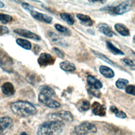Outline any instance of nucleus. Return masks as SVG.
<instances>
[{
  "label": "nucleus",
  "instance_id": "obj_8",
  "mask_svg": "<svg viewBox=\"0 0 135 135\" xmlns=\"http://www.w3.org/2000/svg\"><path fill=\"white\" fill-rule=\"evenodd\" d=\"M13 64L12 59L4 52L0 53V66L5 71L10 72L12 71Z\"/></svg>",
  "mask_w": 135,
  "mask_h": 135
},
{
  "label": "nucleus",
  "instance_id": "obj_17",
  "mask_svg": "<svg viewBox=\"0 0 135 135\" xmlns=\"http://www.w3.org/2000/svg\"><path fill=\"white\" fill-rule=\"evenodd\" d=\"M115 30L123 36H128L130 35L129 30L124 24L117 23L114 25Z\"/></svg>",
  "mask_w": 135,
  "mask_h": 135
},
{
  "label": "nucleus",
  "instance_id": "obj_11",
  "mask_svg": "<svg viewBox=\"0 0 135 135\" xmlns=\"http://www.w3.org/2000/svg\"><path fill=\"white\" fill-rule=\"evenodd\" d=\"M91 109L92 113L98 116H104L106 114V107L104 105L101 104L97 101H94L91 105Z\"/></svg>",
  "mask_w": 135,
  "mask_h": 135
},
{
  "label": "nucleus",
  "instance_id": "obj_30",
  "mask_svg": "<svg viewBox=\"0 0 135 135\" xmlns=\"http://www.w3.org/2000/svg\"><path fill=\"white\" fill-rule=\"evenodd\" d=\"M125 91L127 93L135 96V85H128L125 88Z\"/></svg>",
  "mask_w": 135,
  "mask_h": 135
},
{
  "label": "nucleus",
  "instance_id": "obj_7",
  "mask_svg": "<svg viewBox=\"0 0 135 135\" xmlns=\"http://www.w3.org/2000/svg\"><path fill=\"white\" fill-rule=\"evenodd\" d=\"M13 121L9 116L0 117V135H4L12 128Z\"/></svg>",
  "mask_w": 135,
  "mask_h": 135
},
{
  "label": "nucleus",
  "instance_id": "obj_4",
  "mask_svg": "<svg viewBox=\"0 0 135 135\" xmlns=\"http://www.w3.org/2000/svg\"><path fill=\"white\" fill-rule=\"evenodd\" d=\"M50 120H57L63 122H71L73 120V114L68 111L62 110L59 112L51 113L49 115Z\"/></svg>",
  "mask_w": 135,
  "mask_h": 135
},
{
  "label": "nucleus",
  "instance_id": "obj_40",
  "mask_svg": "<svg viewBox=\"0 0 135 135\" xmlns=\"http://www.w3.org/2000/svg\"><path fill=\"white\" fill-rule=\"evenodd\" d=\"M132 41H133V43H135V35L133 36V38H132Z\"/></svg>",
  "mask_w": 135,
  "mask_h": 135
},
{
  "label": "nucleus",
  "instance_id": "obj_23",
  "mask_svg": "<svg viewBox=\"0 0 135 135\" xmlns=\"http://www.w3.org/2000/svg\"><path fill=\"white\" fill-rule=\"evenodd\" d=\"M99 31L101 33L108 37H112L114 32L111 30V28L106 24L101 25L99 27Z\"/></svg>",
  "mask_w": 135,
  "mask_h": 135
},
{
  "label": "nucleus",
  "instance_id": "obj_29",
  "mask_svg": "<svg viewBox=\"0 0 135 135\" xmlns=\"http://www.w3.org/2000/svg\"><path fill=\"white\" fill-rule=\"evenodd\" d=\"M13 20L12 16L4 13H0V22L3 24H6L11 22Z\"/></svg>",
  "mask_w": 135,
  "mask_h": 135
},
{
  "label": "nucleus",
  "instance_id": "obj_14",
  "mask_svg": "<svg viewBox=\"0 0 135 135\" xmlns=\"http://www.w3.org/2000/svg\"><path fill=\"white\" fill-rule=\"evenodd\" d=\"M86 82L90 88L99 90L102 88L103 85L101 82L94 76L89 75L86 78Z\"/></svg>",
  "mask_w": 135,
  "mask_h": 135
},
{
  "label": "nucleus",
  "instance_id": "obj_19",
  "mask_svg": "<svg viewBox=\"0 0 135 135\" xmlns=\"http://www.w3.org/2000/svg\"><path fill=\"white\" fill-rule=\"evenodd\" d=\"M40 93L42 94L51 96L52 97H54L55 96V92L54 90L50 86L46 85H42L39 87Z\"/></svg>",
  "mask_w": 135,
  "mask_h": 135
},
{
  "label": "nucleus",
  "instance_id": "obj_12",
  "mask_svg": "<svg viewBox=\"0 0 135 135\" xmlns=\"http://www.w3.org/2000/svg\"><path fill=\"white\" fill-rule=\"evenodd\" d=\"M30 14L35 19L38 20L41 22H43L46 23H51L53 20L52 17L43 13L38 12L34 9L30 12Z\"/></svg>",
  "mask_w": 135,
  "mask_h": 135
},
{
  "label": "nucleus",
  "instance_id": "obj_5",
  "mask_svg": "<svg viewBox=\"0 0 135 135\" xmlns=\"http://www.w3.org/2000/svg\"><path fill=\"white\" fill-rule=\"evenodd\" d=\"M38 100L40 102L50 108H57L61 107V104L54 100L53 97L39 93Z\"/></svg>",
  "mask_w": 135,
  "mask_h": 135
},
{
  "label": "nucleus",
  "instance_id": "obj_26",
  "mask_svg": "<svg viewBox=\"0 0 135 135\" xmlns=\"http://www.w3.org/2000/svg\"><path fill=\"white\" fill-rule=\"evenodd\" d=\"M61 18L66 22L68 24L72 25L74 23V19L73 16L68 13H62L60 14Z\"/></svg>",
  "mask_w": 135,
  "mask_h": 135
},
{
  "label": "nucleus",
  "instance_id": "obj_25",
  "mask_svg": "<svg viewBox=\"0 0 135 135\" xmlns=\"http://www.w3.org/2000/svg\"><path fill=\"white\" fill-rule=\"evenodd\" d=\"M92 52L94 54V55L95 56H97V57L100 59L101 60L105 61V62L108 63V64H109L112 66H115V63L112 61H111L110 59H109L108 57H107L105 55H104L103 54H102L97 51H95V50H92Z\"/></svg>",
  "mask_w": 135,
  "mask_h": 135
},
{
  "label": "nucleus",
  "instance_id": "obj_33",
  "mask_svg": "<svg viewBox=\"0 0 135 135\" xmlns=\"http://www.w3.org/2000/svg\"><path fill=\"white\" fill-rule=\"evenodd\" d=\"M88 91L90 94L97 98H99L100 97V92L98 91V90L90 87V88L88 89Z\"/></svg>",
  "mask_w": 135,
  "mask_h": 135
},
{
  "label": "nucleus",
  "instance_id": "obj_6",
  "mask_svg": "<svg viewBox=\"0 0 135 135\" xmlns=\"http://www.w3.org/2000/svg\"><path fill=\"white\" fill-rule=\"evenodd\" d=\"M132 5V1H125L122 2L118 5L110 8L109 10L115 14L121 15L129 11Z\"/></svg>",
  "mask_w": 135,
  "mask_h": 135
},
{
  "label": "nucleus",
  "instance_id": "obj_2",
  "mask_svg": "<svg viewBox=\"0 0 135 135\" xmlns=\"http://www.w3.org/2000/svg\"><path fill=\"white\" fill-rule=\"evenodd\" d=\"M12 111L16 115L22 117H27L35 114L37 110L31 103L25 101H17L11 104Z\"/></svg>",
  "mask_w": 135,
  "mask_h": 135
},
{
  "label": "nucleus",
  "instance_id": "obj_38",
  "mask_svg": "<svg viewBox=\"0 0 135 135\" xmlns=\"http://www.w3.org/2000/svg\"><path fill=\"white\" fill-rule=\"evenodd\" d=\"M4 7V4L2 1H0V8H3Z\"/></svg>",
  "mask_w": 135,
  "mask_h": 135
},
{
  "label": "nucleus",
  "instance_id": "obj_13",
  "mask_svg": "<svg viewBox=\"0 0 135 135\" xmlns=\"http://www.w3.org/2000/svg\"><path fill=\"white\" fill-rule=\"evenodd\" d=\"M1 90L2 93L7 96H11L15 92L13 84L9 82H4L1 86Z\"/></svg>",
  "mask_w": 135,
  "mask_h": 135
},
{
  "label": "nucleus",
  "instance_id": "obj_1",
  "mask_svg": "<svg viewBox=\"0 0 135 135\" xmlns=\"http://www.w3.org/2000/svg\"><path fill=\"white\" fill-rule=\"evenodd\" d=\"M63 122L57 120H49L42 123L38 127L37 135H59L64 127Z\"/></svg>",
  "mask_w": 135,
  "mask_h": 135
},
{
  "label": "nucleus",
  "instance_id": "obj_37",
  "mask_svg": "<svg viewBox=\"0 0 135 135\" xmlns=\"http://www.w3.org/2000/svg\"><path fill=\"white\" fill-rule=\"evenodd\" d=\"M110 110L113 112V113H116L119 110H118V109L115 106V105H111L110 108Z\"/></svg>",
  "mask_w": 135,
  "mask_h": 135
},
{
  "label": "nucleus",
  "instance_id": "obj_27",
  "mask_svg": "<svg viewBox=\"0 0 135 135\" xmlns=\"http://www.w3.org/2000/svg\"><path fill=\"white\" fill-rule=\"evenodd\" d=\"M128 83L129 81L128 80L123 78H119L115 82V86L119 89H124L126 88Z\"/></svg>",
  "mask_w": 135,
  "mask_h": 135
},
{
  "label": "nucleus",
  "instance_id": "obj_39",
  "mask_svg": "<svg viewBox=\"0 0 135 135\" xmlns=\"http://www.w3.org/2000/svg\"><path fill=\"white\" fill-rule=\"evenodd\" d=\"M20 135H27V134L25 132H23Z\"/></svg>",
  "mask_w": 135,
  "mask_h": 135
},
{
  "label": "nucleus",
  "instance_id": "obj_34",
  "mask_svg": "<svg viewBox=\"0 0 135 135\" xmlns=\"http://www.w3.org/2000/svg\"><path fill=\"white\" fill-rule=\"evenodd\" d=\"M8 33H9V30L6 26L0 25V35L7 34Z\"/></svg>",
  "mask_w": 135,
  "mask_h": 135
},
{
  "label": "nucleus",
  "instance_id": "obj_28",
  "mask_svg": "<svg viewBox=\"0 0 135 135\" xmlns=\"http://www.w3.org/2000/svg\"><path fill=\"white\" fill-rule=\"evenodd\" d=\"M55 29L60 33H62L66 35H70L71 34L70 31L66 27L60 24H55L54 25Z\"/></svg>",
  "mask_w": 135,
  "mask_h": 135
},
{
  "label": "nucleus",
  "instance_id": "obj_22",
  "mask_svg": "<svg viewBox=\"0 0 135 135\" xmlns=\"http://www.w3.org/2000/svg\"><path fill=\"white\" fill-rule=\"evenodd\" d=\"M107 46L108 49L109 50V51L113 54L114 55H124V53L121 51L120 49L116 47L112 43H111L109 41L106 42Z\"/></svg>",
  "mask_w": 135,
  "mask_h": 135
},
{
  "label": "nucleus",
  "instance_id": "obj_16",
  "mask_svg": "<svg viewBox=\"0 0 135 135\" xmlns=\"http://www.w3.org/2000/svg\"><path fill=\"white\" fill-rule=\"evenodd\" d=\"M100 73L105 78L110 79L114 76V73L113 70L105 65H101L99 68Z\"/></svg>",
  "mask_w": 135,
  "mask_h": 135
},
{
  "label": "nucleus",
  "instance_id": "obj_24",
  "mask_svg": "<svg viewBox=\"0 0 135 135\" xmlns=\"http://www.w3.org/2000/svg\"><path fill=\"white\" fill-rule=\"evenodd\" d=\"M16 42L19 46L25 50H30L32 48V44L31 42L25 39L19 38L16 39Z\"/></svg>",
  "mask_w": 135,
  "mask_h": 135
},
{
  "label": "nucleus",
  "instance_id": "obj_32",
  "mask_svg": "<svg viewBox=\"0 0 135 135\" xmlns=\"http://www.w3.org/2000/svg\"><path fill=\"white\" fill-rule=\"evenodd\" d=\"M122 61L130 67H133V69H135V62L133 60L128 59H123Z\"/></svg>",
  "mask_w": 135,
  "mask_h": 135
},
{
  "label": "nucleus",
  "instance_id": "obj_18",
  "mask_svg": "<svg viewBox=\"0 0 135 135\" xmlns=\"http://www.w3.org/2000/svg\"><path fill=\"white\" fill-rule=\"evenodd\" d=\"M60 68L66 72H72L74 71L76 69L75 64L72 62L68 61H65L60 63Z\"/></svg>",
  "mask_w": 135,
  "mask_h": 135
},
{
  "label": "nucleus",
  "instance_id": "obj_35",
  "mask_svg": "<svg viewBox=\"0 0 135 135\" xmlns=\"http://www.w3.org/2000/svg\"><path fill=\"white\" fill-rule=\"evenodd\" d=\"M22 6L24 9L28 11L29 12L34 9V7L32 5H30L27 3H23L22 4Z\"/></svg>",
  "mask_w": 135,
  "mask_h": 135
},
{
  "label": "nucleus",
  "instance_id": "obj_36",
  "mask_svg": "<svg viewBox=\"0 0 135 135\" xmlns=\"http://www.w3.org/2000/svg\"><path fill=\"white\" fill-rule=\"evenodd\" d=\"M115 115L116 117L121 119H125L127 117L126 113L122 111H118L116 113H115Z\"/></svg>",
  "mask_w": 135,
  "mask_h": 135
},
{
  "label": "nucleus",
  "instance_id": "obj_15",
  "mask_svg": "<svg viewBox=\"0 0 135 135\" xmlns=\"http://www.w3.org/2000/svg\"><path fill=\"white\" fill-rule=\"evenodd\" d=\"M77 109L80 112H85L88 111L91 105L90 102L84 99H82L79 100L75 104Z\"/></svg>",
  "mask_w": 135,
  "mask_h": 135
},
{
  "label": "nucleus",
  "instance_id": "obj_9",
  "mask_svg": "<svg viewBox=\"0 0 135 135\" xmlns=\"http://www.w3.org/2000/svg\"><path fill=\"white\" fill-rule=\"evenodd\" d=\"M55 57L47 53H41L37 59V63L41 68H45L54 64Z\"/></svg>",
  "mask_w": 135,
  "mask_h": 135
},
{
  "label": "nucleus",
  "instance_id": "obj_31",
  "mask_svg": "<svg viewBox=\"0 0 135 135\" xmlns=\"http://www.w3.org/2000/svg\"><path fill=\"white\" fill-rule=\"evenodd\" d=\"M53 51L54 52V53L57 55V56L60 58L63 59L64 57V53L61 51V50H60L59 49L57 48V47H53L52 49Z\"/></svg>",
  "mask_w": 135,
  "mask_h": 135
},
{
  "label": "nucleus",
  "instance_id": "obj_20",
  "mask_svg": "<svg viewBox=\"0 0 135 135\" xmlns=\"http://www.w3.org/2000/svg\"><path fill=\"white\" fill-rule=\"evenodd\" d=\"M48 35L52 40V41L56 43L57 45H62V46H65V42L63 41V40L62 38L61 37H60L59 35L53 32H49Z\"/></svg>",
  "mask_w": 135,
  "mask_h": 135
},
{
  "label": "nucleus",
  "instance_id": "obj_21",
  "mask_svg": "<svg viewBox=\"0 0 135 135\" xmlns=\"http://www.w3.org/2000/svg\"><path fill=\"white\" fill-rule=\"evenodd\" d=\"M76 17L82 23V24L85 26H90L93 24V21L88 15L82 14H78L76 15Z\"/></svg>",
  "mask_w": 135,
  "mask_h": 135
},
{
  "label": "nucleus",
  "instance_id": "obj_10",
  "mask_svg": "<svg viewBox=\"0 0 135 135\" xmlns=\"http://www.w3.org/2000/svg\"><path fill=\"white\" fill-rule=\"evenodd\" d=\"M14 32L20 36L33 40L40 41L41 39L39 35L27 30L23 28H16L14 30Z\"/></svg>",
  "mask_w": 135,
  "mask_h": 135
},
{
  "label": "nucleus",
  "instance_id": "obj_3",
  "mask_svg": "<svg viewBox=\"0 0 135 135\" xmlns=\"http://www.w3.org/2000/svg\"><path fill=\"white\" fill-rule=\"evenodd\" d=\"M97 128L95 124L89 122H83L75 126L74 129L75 135H86L97 132Z\"/></svg>",
  "mask_w": 135,
  "mask_h": 135
}]
</instances>
